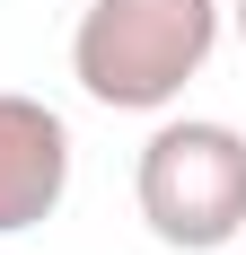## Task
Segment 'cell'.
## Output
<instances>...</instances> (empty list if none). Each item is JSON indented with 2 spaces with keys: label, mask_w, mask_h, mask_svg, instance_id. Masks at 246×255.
I'll return each mask as SVG.
<instances>
[{
  "label": "cell",
  "mask_w": 246,
  "mask_h": 255,
  "mask_svg": "<svg viewBox=\"0 0 246 255\" xmlns=\"http://www.w3.org/2000/svg\"><path fill=\"white\" fill-rule=\"evenodd\" d=\"M229 35L220 0H88L71 26V79L106 115H167Z\"/></svg>",
  "instance_id": "obj_1"
},
{
  "label": "cell",
  "mask_w": 246,
  "mask_h": 255,
  "mask_svg": "<svg viewBox=\"0 0 246 255\" xmlns=\"http://www.w3.org/2000/svg\"><path fill=\"white\" fill-rule=\"evenodd\" d=\"M71 167H79L71 115L26 88H0V238L44 229L71 203Z\"/></svg>",
  "instance_id": "obj_3"
},
{
  "label": "cell",
  "mask_w": 246,
  "mask_h": 255,
  "mask_svg": "<svg viewBox=\"0 0 246 255\" xmlns=\"http://www.w3.org/2000/svg\"><path fill=\"white\" fill-rule=\"evenodd\" d=\"M229 18H238V44H246V0H238V9H229Z\"/></svg>",
  "instance_id": "obj_4"
},
{
  "label": "cell",
  "mask_w": 246,
  "mask_h": 255,
  "mask_svg": "<svg viewBox=\"0 0 246 255\" xmlns=\"http://www.w3.org/2000/svg\"><path fill=\"white\" fill-rule=\"evenodd\" d=\"M141 229L176 255H220L246 238V132L220 115H158L132 158Z\"/></svg>",
  "instance_id": "obj_2"
},
{
  "label": "cell",
  "mask_w": 246,
  "mask_h": 255,
  "mask_svg": "<svg viewBox=\"0 0 246 255\" xmlns=\"http://www.w3.org/2000/svg\"><path fill=\"white\" fill-rule=\"evenodd\" d=\"M238 255H246V247H238Z\"/></svg>",
  "instance_id": "obj_5"
}]
</instances>
